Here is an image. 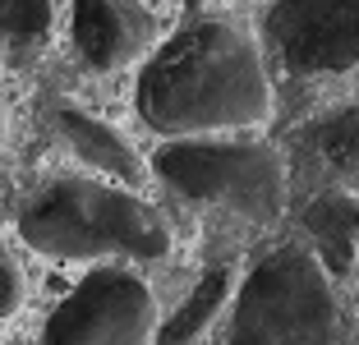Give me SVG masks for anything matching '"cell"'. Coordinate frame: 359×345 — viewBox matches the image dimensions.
I'll list each match as a JSON object with an SVG mask.
<instances>
[{
    "label": "cell",
    "instance_id": "30bf717a",
    "mask_svg": "<svg viewBox=\"0 0 359 345\" xmlns=\"http://www.w3.org/2000/svg\"><path fill=\"white\" fill-rule=\"evenodd\" d=\"M299 143L318 170H327L332 184L359 198V106H341V111L313 120L299 134Z\"/></svg>",
    "mask_w": 359,
    "mask_h": 345
},
{
    "label": "cell",
    "instance_id": "5bb4252c",
    "mask_svg": "<svg viewBox=\"0 0 359 345\" xmlns=\"http://www.w3.org/2000/svg\"><path fill=\"white\" fill-rule=\"evenodd\" d=\"M0 143H5V111H0Z\"/></svg>",
    "mask_w": 359,
    "mask_h": 345
},
{
    "label": "cell",
    "instance_id": "8992f818",
    "mask_svg": "<svg viewBox=\"0 0 359 345\" xmlns=\"http://www.w3.org/2000/svg\"><path fill=\"white\" fill-rule=\"evenodd\" d=\"M276 65L295 79L359 69V0H276L263 19Z\"/></svg>",
    "mask_w": 359,
    "mask_h": 345
},
{
    "label": "cell",
    "instance_id": "6da1fadb",
    "mask_svg": "<svg viewBox=\"0 0 359 345\" xmlns=\"http://www.w3.org/2000/svg\"><path fill=\"white\" fill-rule=\"evenodd\" d=\"M134 102L143 125L170 138L254 129L272 115V83L249 32L203 19L157 46L138 74Z\"/></svg>",
    "mask_w": 359,
    "mask_h": 345
},
{
    "label": "cell",
    "instance_id": "ba28073f",
    "mask_svg": "<svg viewBox=\"0 0 359 345\" xmlns=\"http://www.w3.org/2000/svg\"><path fill=\"white\" fill-rule=\"evenodd\" d=\"M46 129H51L55 143H60L69 157H79L88 170H97V175H106V180H120V184H138V175H143L138 152L129 147V138H120L116 129L102 125L97 115L74 111V106H55V111L46 115Z\"/></svg>",
    "mask_w": 359,
    "mask_h": 345
},
{
    "label": "cell",
    "instance_id": "9c48e42d",
    "mask_svg": "<svg viewBox=\"0 0 359 345\" xmlns=\"http://www.w3.org/2000/svg\"><path fill=\"white\" fill-rule=\"evenodd\" d=\"M304 235L313 240V258L327 276H346L359 249V198L346 189H323L304 203Z\"/></svg>",
    "mask_w": 359,
    "mask_h": 345
},
{
    "label": "cell",
    "instance_id": "7c38bea8",
    "mask_svg": "<svg viewBox=\"0 0 359 345\" xmlns=\"http://www.w3.org/2000/svg\"><path fill=\"white\" fill-rule=\"evenodd\" d=\"M55 0H0V65H32L51 46Z\"/></svg>",
    "mask_w": 359,
    "mask_h": 345
},
{
    "label": "cell",
    "instance_id": "7a4b0ae2",
    "mask_svg": "<svg viewBox=\"0 0 359 345\" xmlns=\"http://www.w3.org/2000/svg\"><path fill=\"white\" fill-rule=\"evenodd\" d=\"M19 235L32 253L55 262H88V258H166L170 226L148 198L106 180H51L28 194L19 212Z\"/></svg>",
    "mask_w": 359,
    "mask_h": 345
},
{
    "label": "cell",
    "instance_id": "8fae6325",
    "mask_svg": "<svg viewBox=\"0 0 359 345\" xmlns=\"http://www.w3.org/2000/svg\"><path fill=\"white\" fill-rule=\"evenodd\" d=\"M231 290H235V267H231V262H217V267H208V272L198 276V285L189 290V299L180 304L166 323H157L152 345H198L203 336L212 332V323L222 318Z\"/></svg>",
    "mask_w": 359,
    "mask_h": 345
},
{
    "label": "cell",
    "instance_id": "52a82bcc",
    "mask_svg": "<svg viewBox=\"0 0 359 345\" xmlns=\"http://www.w3.org/2000/svg\"><path fill=\"white\" fill-rule=\"evenodd\" d=\"M157 42V14L143 0H74V46L88 69L116 74L148 55Z\"/></svg>",
    "mask_w": 359,
    "mask_h": 345
},
{
    "label": "cell",
    "instance_id": "277c9868",
    "mask_svg": "<svg viewBox=\"0 0 359 345\" xmlns=\"http://www.w3.org/2000/svg\"><path fill=\"white\" fill-rule=\"evenodd\" d=\"M152 170L184 198L231 208L258 226L285 208V166L263 143H166L152 152Z\"/></svg>",
    "mask_w": 359,
    "mask_h": 345
},
{
    "label": "cell",
    "instance_id": "4fadbf2b",
    "mask_svg": "<svg viewBox=\"0 0 359 345\" xmlns=\"http://www.w3.org/2000/svg\"><path fill=\"white\" fill-rule=\"evenodd\" d=\"M19 304H23V276H19V262L5 249V240H0V323L10 313H19Z\"/></svg>",
    "mask_w": 359,
    "mask_h": 345
},
{
    "label": "cell",
    "instance_id": "5b68a950",
    "mask_svg": "<svg viewBox=\"0 0 359 345\" xmlns=\"http://www.w3.org/2000/svg\"><path fill=\"white\" fill-rule=\"evenodd\" d=\"M157 299L134 272L102 267L60 299L42 345H152Z\"/></svg>",
    "mask_w": 359,
    "mask_h": 345
},
{
    "label": "cell",
    "instance_id": "3957f363",
    "mask_svg": "<svg viewBox=\"0 0 359 345\" xmlns=\"http://www.w3.org/2000/svg\"><path fill=\"white\" fill-rule=\"evenodd\" d=\"M346 323L327 267L309 249H272L235 290L226 345H341Z\"/></svg>",
    "mask_w": 359,
    "mask_h": 345
}]
</instances>
